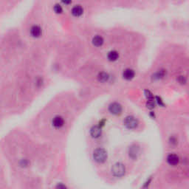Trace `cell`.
Listing matches in <instances>:
<instances>
[{"instance_id":"cell-1","label":"cell","mask_w":189,"mask_h":189,"mask_svg":"<svg viewBox=\"0 0 189 189\" xmlns=\"http://www.w3.org/2000/svg\"><path fill=\"white\" fill-rule=\"evenodd\" d=\"M93 157H94L95 161L101 163L106 161V160L107 159V151L103 148H98L94 151Z\"/></svg>"},{"instance_id":"cell-2","label":"cell","mask_w":189,"mask_h":189,"mask_svg":"<svg viewBox=\"0 0 189 189\" xmlns=\"http://www.w3.org/2000/svg\"><path fill=\"white\" fill-rule=\"evenodd\" d=\"M112 173L114 176L120 177L125 174V166L122 163H116L112 166Z\"/></svg>"},{"instance_id":"cell-3","label":"cell","mask_w":189,"mask_h":189,"mask_svg":"<svg viewBox=\"0 0 189 189\" xmlns=\"http://www.w3.org/2000/svg\"><path fill=\"white\" fill-rule=\"evenodd\" d=\"M124 125L129 129H133L138 127V120L133 116H128L124 120Z\"/></svg>"},{"instance_id":"cell-4","label":"cell","mask_w":189,"mask_h":189,"mask_svg":"<svg viewBox=\"0 0 189 189\" xmlns=\"http://www.w3.org/2000/svg\"><path fill=\"white\" fill-rule=\"evenodd\" d=\"M70 13L72 16H74V17H81L84 13V9L82 5H73L72 8H71Z\"/></svg>"},{"instance_id":"cell-5","label":"cell","mask_w":189,"mask_h":189,"mask_svg":"<svg viewBox=\"0 0 189 189\" xmlns=\"http://www.w3.org/2000/svg\"><path fill=\"white\" fill-rule=\"evenodd\" d=\"M30 36H32V37H33V38H39V37L41 36V35H42V29H41V28L39 25L35 24V25H33L30 28Z\"/></svg>"},{"instance_id":"cell-6","label":"cell","mask_w":189,"mask_h":189,"mask_svg":"<svg viewBox=\"0 0 189 189\" xmlns=\"http://www.w3.org/2000/svg\"><path fill=\"white\" fill-rule=\"evenodd\" d=\"M122 106L118 103H112L109 107V111L115 115H120L122 112Z\"/></svg>"},{"instance_id":"cell-7","label":"cell","mask_w":189,"mask_h":189,"mask_svg":"<svg viewBox=\"0 0 189 189\" xmlns=\"http://www.w3.org/2000/svg\"><path fill=\"white\" fill-rule=\"evenodd\" d=\"M122 76L124 79L126 81H131L135 76V72L134 70L130 69V68H127V69L124 70V72L122 73Z\"/></svg>"},{"instance_id":"cell-8","label":"cell","mask_w":189,"mask_h":189,"mask_svg":"<svg viewBox=\"0 0 189 189\" xmlns=\"http://www.w3.org/2000/svg\"><path fill=\"white\" fill-rule=\"evenodd\" d=\"M167 162L171 165H177L180 162L179 157L174 154H171L167 157Z\"/></svg>"},{"instance_id":"cell-9","label":"cell","mask_w":189,"mask_h":189,"mask_svg":"<svg viewBox=\"0 0 189 189\" xmlns=\"http://www.w3.org/2000/svg\"><path fill=\"white\" fill-rule=\"evenodd\" d=\"M92 43L95 47H101L104 43V39L101 36L96 35L92 39Z\"/></svg>"},{"instance_id":"cell-10","label":"cell","mask_w":189,"mask_h":189,"mask_svg":"<svg viewBox=\"0 0 189 189\" xmlns=\"http://www.w3.org/2000/svg\"><path fill=\"white\" fill-rule=\"evenodd\" d=\"M64 119L62 118L61 116H56V117H54L53 120V126L55 128H57V129L62 127V126H64Z\"/></svg>"},{"instance_id":"cell-11","label":"cell","mask_w":189,"mask_h":189,"mask_svg":"<svg viewBox=\"0 0 189 189\" xmlns=\"http://www.w3.org/2000/svg\"><path fill=\"white\" fill-rule=\"evenodd\" d=\"M119 53L116 50H111L107 54V59L109 61H116L119 59Z\"/></svg>"},{"instance_id":"cell-12","label":"cell","mask_w":189,"mask_h":189,"mask_svg":"<svg viewBox=\"0 0 189 189\" xmlns=\"http://www.w3.org/2000/svg\"><path fill=\"white\" fill-rule=\"evenodd\" d=\"M90 134L91 136L94 138H99L100 136L101 135V129L99 126H93L90 130Z\"/></svg>"},{"instance_id":"cell-13","label":"cell","mask_w":189,"mask_h":189,"mask_svg":"<svg viewBox=\"0 0 189 189\" xmlns=\"http://www.w3.org/2000/svg\"><path fill=\"white\" fill-rule=\"evenodd\" d=\"M166 76V70H160L157 72H156L155 74L153 75L152 78L155 80H160L162 78H163Z\"/></svg>"},{"instance_id":"cell-14","label":"cell","mask_w":189,"mask_h":189,"mask_svg":"<svg viewBox=\"0 0 189 189\" xmlns=\"http://www.w3.org/2000/svg\"><path fill=\"white\" fill-rule=\"evenodd\" d=\"M64 5H61V3H55L54 4L53 6V10L55 14H63L64 12V7H63Z\"/></svg>"},{"instance_id":"cell-15","label":"cell","mask_w":189,"mask_h":189,"mask_svg":"<svg viewBox=\"0 0 189 189\" xmlns=\"http://www.w3.org/2000/svg\"><path fill=\"white\" fill-rule=\"evenodd\" d=\"M109 75L106 72H100L99 74L98 75V80L100 81V82L102 83H105L107 82V81H109Z\"/></svg>"},{"instance_id":"cell-16","label":"cell","mask_w":189,"mask_h":189,"mask_svg":"<svg viewBox=\"0 0 189 189\" xmlns=\"http://www.w3.org/2000/svg\"><path fill=\"white\" fill-rule=\"evenodd\" d=\"M138 148L136 146H132L129 149V156L132 157V158L134 159L137 157V155L138 154Z\"/></svg>"},{"instance_id":"cell-17","label":"cell","mask_w":189,"mask_h":189,"mask_svg":"<svg viewBox=\"0 0 189 189\" xmlns=\"http://www.w3.org/2000/svg\"><path fill=\"white\" fill-rule=\"evenodd\" d=\"M145 95H146V98H148V101H153V95H152V93H151L149 90H146V91H145Z\"/></svg>"},{"instance_id":"cell-18","label":"cell","mask_w":189,"mask_h":189,"mask_svg":"<svg viewBox=\"0 0 189 189\" xmlns=\"http://www.w3.org/2000/svg\"><path fill=\"white\" fill-rule=\"evenodd\" d=\"M177 81L181 84H186V81H187V79H186V78L183 76H180L179 77L177 78Z\"/></svg>"},{"instance_id":"cell-19","label":"cell","mask_w":189,"mask_h":189,"mask_svg":"<svg viewBox=\"0 0 189 189\" xmlns=\"http://www.w3.org/2000/svg\"><path fill=\"white\" fill-rule=\"evenodd\" d=\"M60 3L64 6H69L72 4V0H60Z\"/></svg>"},{"instance_id":"cell-20","label":"cell","mask_w":189,"mask_h":189,"mask_svg":"<svg viewBox=\"0 0 189 189\" xmlns=\"http://www.w3.org/2000/svg\"><path fill=\"white\" fill-rule=\"evenodd\" d=\"M147 107H148L149 109H153L155 108V103H154L153 101H148V103H147Z\"/></svg>"},{"instance_id":"cell-21","label":"cell","mask_w":189,"mask_h":189,"mask_svg":"<svg viewBox=\"0 0 189 189\" xmlns=\"http://www.w3.org/2000/svg\"><path fill=\"white\" fill-rule=\"evenodd\" d=\"M157 102H158V103L160 105H161V106H163V103L162 102V100L160 99V98H159L158 97L157 98Z\"/></svg>"}]
</instances>
